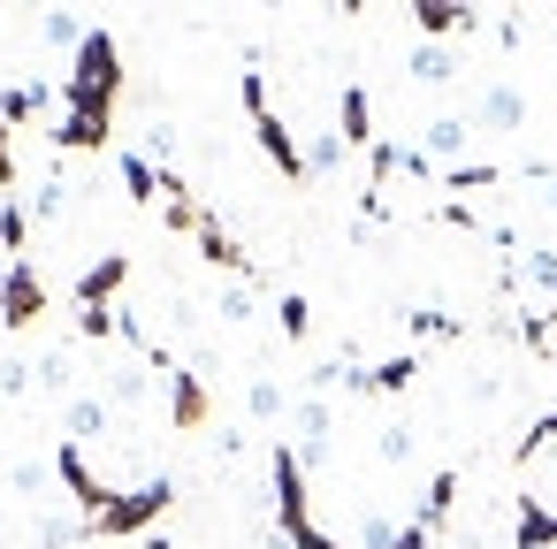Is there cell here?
Segmentation results:
<instances>
[{"label": "cell", "instance_id": "4fadbf2b", "mask_svg": "<svg viewBox=\"0 0 557 549\" xmlns=\"http://www.w3.org/2000/svg\"><path fill=\"white\" fill-rule=\"evenodd\" d=\"M283 412V389L275 382H252V420H275Z\"/></svg>", "mask_w": 557, "mask_h": 549}, {"label": "cell", "instance_id": "277c9868", "mask_svg": "<svg viewBox=\"0 0 557 549\" xmlns=\"http://www.w3.org/2000/svg\"><path fill=\"white\" fill-rule=\"evenodd\" d=\"M123 275H131V252H108L100 267L77 275V305H85V313H108V298L123 290Z\"/></svg>", "mask_w": 557, "mask_h": 549}, {"label": "cell", "instance_id": "30bf717a", "mask_svg": "<svg viewBox=\"0 0 557 549\" xmlns=\"http://www.w3.org/2000/svg\"><path fill=\"white\" fill-rule=\"evenodd\" d=\"M420 138H428V153H458V146L473 138V123H466V115H443V123H428Z\"/></svg>", "mask_w": 557, "mask_h": 549}, {"label": "cell", "instance_id": "8992f818", "mask_svg": "<svg viewBox=\"0 0 557 549\" xmlns=\"http://www.w3.org/2000/svg\"><path fill=\"white\" fill-rule=\"evenodd\" d=\"M519 115H527V108H519L511 85H488V92H481V123H488V130H519Z\"/></svg>", "mask_w": 557, "mask_h": 549}, {"label": "cell", "instance_id": "52a82bcc", "mask_svg": "<svg viewBox=\"0 0 557 549\" xmlns=\"http://www.w3.org/2000/svg\"><path fill=\"white\" fill-rule=\"evenodd\" d=\"M92 435H108V397H77L70 404V442H92Z\"/></svg>", "mask_w": 557, "mask_h": 549}, {"label": "cell", "instance_id": "7c38bea8", "mask_svg": "<svg viewBox=\"0 0 557 549\" xmlns=\"http://www.w3.org/2000/svg\"><path fill=\"white\" fill-rule=\"evenodd\" d=\"M275 321H283V336H290V344H298V336H306V328H313V305H306V298H298V290H290V298H283V305H275Z\"/></svg>", "mask_w": 557, "mask_h": 549}, {"label": "cell", "instance_id": "3957f363", "mask_svg": "<svg viewBox=\"0 0 557 549\" xmlns=\"http://www.w3.org/2000/svg\"><path fill=\"white\" fill-rule=\"evenodd\" d=\"M39 313H47L39 267H32V260H9V267H0V328H32Z\"/></svg>", "mask_w": 557, "mask_h": 549}, {"label": "cell", "instance_id": "5bb4252c", "mask_svg": "<svg viewBox=\"0 0 557 549\" xmlns=\"http://www.w3.org/2000/svg\"><path fill=\"white\" fill-rule=\"evenodd\" d=\"M542 442H557V412H549V420H534V427H527V442H519V458H527V450H542Z\"/></svg>", "mask_w": 557, "mask_h": 549}, {"label": "cell", "instance_id": "9c48e42d", "mask_svg": "<svg viewBox=\"0 0 557 549\" xmlns=\"http://www.w3.org/2000/svg\"><path fill=\"white\" fill-rule=\"evenodd\" d=\"M412 77H420V85H450V47H443V39H428V47L412 54Z\"/></svg>", "mask_w": 557, "mask_h": 549}, {"label": "cell", "instance_id": "ba28073f", "mask_svg": "<svg viewBox=\"0 0 557 549\" xmlns=\"http://www.w3.org/2000/svg\"><path fill=\"white\" fill-rule=\"evenodd\" d=\"M161 374H169V366H161ZM169 382H176V427H199V420H207V389H199L191 374H169Z\"/></svg>", "mask_w": 557, "mask_h": 549}, {"label": "cell", "instance_id": "8fae6325", "mask_svg": "<svg viewBox=\"0 0 557 549\" xmlns=\"http://www.w3.org/2000/svg\"><path fill=\"white\" fill-rule=\"evenodd\" d=\"M39 39H47V47H85L92 32H85L77 16H62V9H54V16H39Z\"/></svg>", "mask_w": 557, "mask_h": 549}, {"label": "cell", "instance_id": "7a4b0ae2", "mask_svg": "<svg viewBox=\"0 0 557 549\" xmlns=\"http://www.w3.org/2000/svg\"><path fill=\"white\" fill-rule=\"evenodd\" d=\"M169 503H176V481L161 473V481H146L138 496H115V503L92 519V534H146L153 519H169Z\"/></svg>", "mask_w": 557, "mask_h": 549}, {"label": "cell", "instance_id": "6da1fadb", "mask_svg": "<svg viewBox=\"0 0 557 549\" xmlns=\"http://www.w3.org/2000/svg\"><path fill=\"white\" fill-rule=\"evenodd\" d=\"M115 92H123V62H115V39H108V32H92V39L77 47L70 77H62V100H70V115H62L54 146L100 153V146H108V123H115Z\"/></svg>", "mask_w": 557, "mask_h": 549}, {"label": "cell", "instance_id": "5b68a950", "mask_svg": "<svg viewBox=\"0 0 557 549\" xmlns=\"http://www.w3.org/2000/svg\"><path fill=\"white\" fill-rule=\"evenodd\" d=\"M412 24L428 39H450V32H473V9H450V0H428V9H412Z\"/></svg>", "mask_w": 557, "mask_h": 549}]
</instances>
